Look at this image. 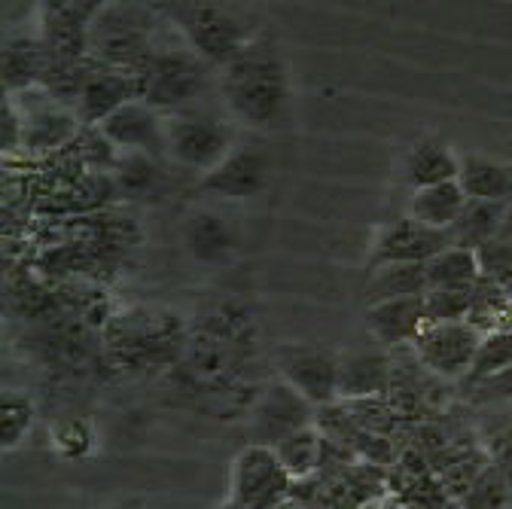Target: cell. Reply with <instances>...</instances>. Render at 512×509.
Listing matches in <instances>:
<instances>
[{
  "label": "cell",
  "instance_id": "6da1fadb",
  "mask_svg": "<svg viewBox=\"0 0 512 509\" xmlns=\"http://www.w3.org/2000/svg\"><path fill=\"white\" fill-rule=\"evenodd\" d=\"M220 107L244 129H278L290 110V68L272 34H256L217 71Z\"/></svg>",
  "mask_w": 512,
  "mask_h": 509
},
{
  "label": "cell",
  "instance_id": "7a4b0ae2",
  "mask_svg": "<svg viewBox=\"0 0 512 509\" xmlns=\"http://www.w3.org/2000/svg\"><path fill=\"white\" fill-rule=\"evenodd\" d=\"M168 28L211 68H223L263 28L229 0H153Z\"/></svg>",
  "mask_w": 512,
  "mask_h": 509
},
{
  "label": "cell",
  "instance_id": "3957f363",
  "mask_svg": "<svg viewBox=\"0 0 512 509\" xmlns=\"http://www.w3.org/2000/svg\"><path fill=\"white\" fill-rule=\"evenodd\" d=\"M141 98L159 113H177L192 104H202L211 89H217V68L192 52L165 22V34L153 55L138 71Z\"/></svg>",
  "mask_w": 512,
  "mask_h": 509
},
{
  "label": "cell",
  "instance_id": "277c9868",
  "mask_svg": "<svg viewBox=\"0 0 512 509\" xmlns=\"http://www.w3.org/2000/svg\"><path fill=\"white\" fill-rule=\"evenodd\" d=\"M165 34L153 0H110L89 31V58L107 68L138 74Z\"/></svg>",
  "mask_w": 512,
  "mask_h": 509
},
{
  "label": "cell",
  "instance_id": "5b68a950",
  "mask_svg": "<svg viewBox=\"0 0 512 509\" xmlns=\"http://www.w3.org/2000/svg\"><path fill=\"white\" fill-rule=\"evenodd\" d=\"M235 141V122L220 107L211 110L202 104H192L186 110L165 116V150L168 159L186 171L208 174L214 171L232 150Z\"/></svg>",
  "mask_w": 512,
  "mask_h": 509
},
{
  "label": "cell",
  "instance_id": "8992f818",
  "mask_svg": "<svg viewBox=\"0 0 512 509\" xmlns=\"http://www.w3.org/2000/svg\"><path fill=\"white\" fill-rule=\"evenodd\" d=\"M10 98L22 116V153L28 156H46L61 147H71L86 129L71 104L58 101L40 86Z\"/></svg>",
  "mask_w": 512,
  "mask_h": 509
},
{
  "label": "cell",
  "instance_id": "52a82bcc",
  "mask_svg": "<svg viewBox=\"0 0 512 509\" xmlns=\"http://www.w3.org/2000/svg\"><path fill=\"white\" fill-rule=\"evenodd\" d=\"M296 479L287 473L272 445L250 442L235 455L229 470V497L244 509H272L293 497Z\"/></svg>",
  "mask_w": 512,
  "mask_h": 509
},
{
  "label": "cell",
  "instance_id": "ba28073f",
  "mask_svg": "<svg viewBox=\"0 0 512 509\" xmlns=\"http://www.w3.org/2000/svg\"><path fill=\"white\" fill-rule=\"evenodd\" d=\"M110 0H37L34 31L55 58H89V31Z\"/></svg>",
  "mask_w": 512,
  "mask_h": 509
},
{
  "label": "cell",
  "instance_id": "9c48e42d",
  "mask_svg": "<svg viewBox=\"0 0 512 509\" xmlns=\"http://www.w3.org/2000/svg\"><path fill=\"white\" fill-rule=\"evenodd\" d=\"M482 330L470 321H427L412 342L418 363L439 378H467L482 342Z\"/></svg>",
  "mask_w": 512,
  "mask_h": 509
},
{
  "label": "cell",
  "instance_id": "30bf717a",
  "mask_svg": "<svg viewBox=\"0 0 512 509\" xmlns=\"http://www.w3.org/2000/svg\"><path fill=\"white\" fill-rule=\"evenodd\" d=\"M339 357L342 354L311 342H284L275 348L278 375L314 406H333L339 400Z\"/></svg>",
  "mask_w": 512,
  "mask_h": 509
},
{
  "label": "cell",
  "instance_id": "8fae6325",
  "mask_svg": "<svg viewBox=\"0 0 512 509\" xmlns=\"http://www.w3.org/2000/svg\"><path fill=\"white\" fill-rule=\"evenodd\" d=\"M314 403L299 394L290 381H284L281 375L275 381L253 397L250 406V442H260V445H275L284 436L317 424L314 415Z\"/></svg>",
  "mask_w": 512,
  "mask_h": 509
},
{
  "label": "cell",
  "instance_id": "7c38bea8",
  "mask_svg": "<svg viewBox=\"0 0 512 509\" xmlns=\"http://www.w3.org/2000/svg\"><path fill=\"white\" fill-rule=\"evenodd\" d=\"M452 244L445 229H433L418 223L415 217L384 223L369 247V269L384 263H430L439 250Z\"/></svg>",
  "mask_w": 512,
  "mask_h": 509
},
{
  "label": "cell",
  "instance_id": "4fadbf2b",
  "mask_svg": "<svg viewBox=\"0 0 512 509\" xmlns=\"http://www.w3.org/2000/svg\"><path fill=\"white\" fill-rule=\"evenodd\" d=\"M98 129L119 153H147L156 159H168L165 150V113H159L144 98L122 104L110 113Z\"/></svg>",
  "mask_w": 512,
  "mask_h": 509
},
{
  "label": "cell",
  "instance_id": "5bb4252c",
  "mask_svg": "<svg viewBox=\"0 0 512 509\" xmlns=\"http://www.w3.org/2000/svg\"><path fill=\"white\" fill-rule=\"evenodd\" d=\"M110 348L125 363L147 366L153 360L171 357L180 348V339L171 333L168 317H159V314L141 317V311H135V314H122L113 324Z\"/></svg>",
  "mask_w": 512,
  "mask_h": 509
},
{
  "label": "cell",
  "instance_id": "9a60e30c",
  "mask_svg": "<svg viewBox=\"0 0 512 509\" xmlns=\"http://www.w3.org/2000/svg\"><path fill=\"white\" fill-rule=\"evenodd\" d=\"M269 183V162L260 150L238 144L214 171L202 174V193L226 199V202H244L260 196Z\"/></svg>",
  "mask_w": 512,
  "mask_h": 509
},
{
  "label": "cell",
  "instance_id": "2e32d148",
  "mask_svg": "<svg viewBox=\"0 0 512 509\" xmlns=\"http://www.w3.org/2000/svg\"><path fill=\"white\" fill-rule=\"evenodd\" d=\"M135 98H141L138 74L107 68V65L92 61L83 92L77 98V113H80L83 125H101L110 113H116L122 104L135 101Z\"/></svg>",
  "mask_w": 512,
  "mask_h": 509
},
{
  "label": "cell",
  "instance_id": "e0dca14e",
  "mask_svg": "<svg viewBox=\"0 0 512 509\" xmlns=\"http://www.w3.org/2000/svg\"><path fill=\"white\" fill-rule=\"evenodd\" d=\"M424 324V296H400L366 305V330L384 348L412 345Z\"/></svg>",
  "mask_w": 512,
  "mask_h": 509
},
{
  "label": "cell",
  "instance_id": "ac0fdd59",
  "mask_svg": "<svg viewBox=\"0 0 512 509\" xmlns=\"http://www.w3.org/2000/svg\"><path fill=\"white\" fill-rule=\"evenodd\" d=\"M49 49L34 34H13L4 40V55H0V71H4V92L19 95L37 89L49 68Z\"/></svg>",
  "mask_w": 512,
  "mask_h": 509
},
{
  "label": "cell",
  "instance_id": "d6986e66",
  "mask_svg": "<svg viewBox=\"0 0 512 509\" xmlns=\"http://www.w3.org/2000/svg\"><path fill=\"white\" fill-rule=\"evenodd\" d=\"M391 385V360L381 351H348L339 357V400L378 397Z\"/></svg>",
  "mask_w": 512,
  "mask_h": 509
},
{
  "label": "cell",
  "instance_id": "ffe728a7",
  "mask_svg": "<svg viewBox=\"0 0 512 509\" xmlns=\"http://www.w3.org/2000/svg\"><path fill=\"white\" fill-rule=\"evenodd\" d=\"M400 171H403V183H409L412 189H421V186H433V183H445V180H458L461 159L445 144L424 138L409 147Z\"/></svg>",
  "mask_w": 512,
  "mask_h": 509
},
{
  "label": "cell",
  "instance_id": "44dd1931",
  "mask_svg": "<svg viewBox=\"0 0 512 509\" xmlns=\"http://www.w3.org/2000/svg\"><path fill=\"white\" fill-rule=\"evenodd\" d=\"M467 205V193L458 180H445V183H433V186H421L412 189V202H409V217H415L424 226L433 229H452L455 220L461 217Z\"/></svg>",
  "mask_w": 512,
  "mask_h": 509
},
{
  "label": "cell",
  "instance_id": "7402d4cb",
  "mask_svg": "<svg viewBox=\"0 0 512 509\" xmlns=\"http://www.w3.org/2000/svg\"><path fill=\"white\" fill-rule=\"evenodd\" d=\"M183 241L199 263H223L235 247V232L220 214L199 211L183 226Z\"/></svg>",
  "mask_w": 512,
  "mask_h": 509
},
{
  "label": "cell",
  "instance_id": "603a6c76",
  "mask_svg": "<svg viewBox=\"0 0 512 509\" xmlns=\"http://www.w3.org/2000/svg\"><path fill=\"white\" fill-rule=\"evenodd\" d=\"M458 183L464 186L467 199H485V202H512V168L485 156H464Z\"/></svg>",
  "mask_w": 512,
  "mask_h": 509
},
{
  "label": "cell",
  "instance_id": "cb8c5ba5",
  "mask_svg": "<svg viewBox=\"0 0 512 509\" xmlns=\"http://www.w3.org/2000/svg\"><path fill=\"white\" fill-rule=\"evenodd\" d=\"M275 455L281 458V464L287 467V473L296 479V482H305L311 479L320 467H324V458H327V436L320 427L308 424L290 436H284L281 442L272 445Z\"/></svg>",
  "mask_w": 512,
  "mask_h": 509
},
{
  "label": "cell",
  "instance_id": "d4e9b609",
  "mask_svg": "<svg viewBox=\"0 0 512 509\" xmlns=\"http://www.w3.org/2000/svg\"><path fill=\"white\" fill-rule=\"evenodd\" d=\"M427 293V263H384L369 269L366 302H384L400 296H424Z\"/></svg>",
  "mask_w": 512,
  "mask_h": 509
},
{
  "label": "cell",
  "instance_id": "484cf974",
  "mask_svg": "<svg viewBox=\"0 0 512 509\" xmlns=\"http://www.w3.org/2000/svg\"><path fill=\"white\" fill-rule=\"evenodd\" d=\"M503 211H506V205H500V202L467 199L461 217L455 220L452 229H448V235H452V244L476 250V247H482L485 241L497 238L500 223H503Z\"/></svg>",
  "mask_w": 512,
  "mask_h": 509
},
{
  "label": "cell",
  "instance_id": "4316f807",
  "mask_svg": "<svg viewBox=\"0 0 512 509\" xmlns=\"http://www.w3.org/2000/svg\"><path fill=\"white\" fill-rule=\"evenodd\" d=\"M482 278L476 250L448 244L427 263V290L430 287H476Z\"/></svg>",
  "mask_w": 512,
  "mask_h": 509
},
{
  "label": "cell",
  "instance_id": "83f0119b",
  "mask_svg": "<svg viewBox=\"0 0 512 509\" xmlns=\"http://www.w3.org/2000/svg\"><path fill=\"white\" fill-rule=\"evenodd\" d=\"M482 449L497 470L506 473L512 482V406L509 403H488L485 418L479 421Z\"/></svg>",
  "mask_w": 512,
  "mask_h": 509
},
{
  "label": "cell",
  "instance_id": "f1b7e54d",
  "mask_svg": "<svg viewBox=\"0 0 512 509\" xmlns=\"http://www.w3.org/2000/svg\"><path fill=\"white\" fill-rule=\"evenodd\" d=\"M467 321L482 333L512 327V302L506 299V293L497 281L479 278V284L473 287V308H470Z\"/></svg>",
  "mask_w": 512,
  "mask_h": 509
},
{
  "label": "cell",
  "instance_id": "f546056e",
  "mask_svg": "<svg viewBox=\"0 0 512 509\" xmlns=\"http://www.w3.org/2000/svg\"><path fill=\"white\" fill-rule=\"evenodd\" d=\"M34 424V400L22 391H4L0 400V445L4 452L19 449Z\"/></svg>",
  "mask_w": 512,
  "mask_h": 509
},
{
  "label": "cell",
  "instance_id": "4dcf8cb0",
  "mask_svg": "<svg viewBox=\"0 0 512 509\" xmlns=\"http://www.w3.org/2000/svg\"><path fill=\"white\" fill-rule=\"evenodd\" d=\"M159 162L162 159L147 156V153H119L116 165L110 168L113 171V180L119 186V193H125V196H141V193H147V189L159 177Z\"/></svg>",
  "mask_w": 512,
  "mask_h": 509
},
{
  "label": "cell",
  "instance_id": "1f68e13d",
  "mask_svg": "<svg viewBox=\"0 0 512 509\" xmlns=\"http://www.w3.org/2000/svg\"><path fill=\"white\" fill-rule=\"evenodd\" d=\"M509 497H512V482L506 479L503 470L488 464L461 497V506L464 509H509Z\"/></svg>",
  "mask_w": 512,
  "mask_h": 509
},
{
  "label": "cell",
  "instance_id": "d6a6232c",
  "mask_svg": "<svg viewBox=\"0 0 512 509\" xmlns=\"http://www.w3.org/2000/svg\"><path fill=\"white\" fill-rule=\"evenodd\" d=\"M473 308V287H430L424 293L427 321H467Z\"/></svg>",
  "mask_w": 512,
  "mask_h": 509
},
{
  "label": "cell",
  "instance_id": "836d02e7",
  "mask_svg": "<svg viewBox=\"0 0 512 509\" xmlns=\"http://www.w3.org/2000/svg\"><path fill=\"white\" fill-rule=\"evenodd\" d=\"M512 366V327H500V330H491L482 336L479 342V351H476V360H473V369H470V381L476 378H488L500 369Z\"/></svg>",
  "mask_w": 512,
  "mask_h": 509
},
{
  "label": "cell",
  "instance_id": "e575fe53",
  "mask_svg": "<svg viewBox=\"0 0 512 509\" xmlns=\"http://www.w3.org/2000/svg\"><path fill=\"white\" fill-rule=\"evenodd\" d=\"M52 445L64 461H80L92 455L95 449V427L89 418H68L55 424L52 430Z\"/></svg>",
  "mask_w": 512,
  "mask_h": 509
},
{
  "label": "cell",
  "instance_id": "d590c367",
  "mask_svg": "<svg viewBox=\"0 0 512 509\" xmlns=\"http://www.w3.org/2000/svg\"><path fill=\"white\" fill-rule=\"evenodd\" d=\"M476 260L482 269V278L488 281H509L512 278V244L503 238H491L482 247H476Z\"/></svg>",
  "mask_w": 512,
  "mask_h": 509
},
{
  "label": "cell",
  "instance_id": "8d00e7d4",
  "mask_svg": "<svg viewBox=\"0 0 512 509\" xmlns=\"http://www.w3.org/2000/svg\"><path fill=\"white\" fill-rule=\"evenodd\" d=\"M476 388V400L479 403H509L512 406V366L488 375V378H476L473 381Z\"/></svg>",
  "mask_w": 512,
  "mask_h": 509
},
{
  "label": "cell",
  "instance_id": "74e56055",
  "mask_svg": "<svg viewBox=\"0 0 512 509\" xmlns=\"http://www.w3.org/2000/svg\"><path fill=\"white\" fill-rule=\"evenodd\" d=\"M0 144H4V153H22V116L10 95L0 107Z\"/></svg>",
  "mask_w": 512,
  "mask_h": 509
},
{
  "label": "cell",
  "instance_id": "f35d334b",
  "mask_svg": "<svg viewBox=\"0 0 512 509\" xmlns=\"http://www.w3.org/2000/svg\"><path fill=\"white\" fill-rule=\"evenodd\" d=\"M497 238H503V241H509V244H512V202H509V205H506V211H503V223H500Z\"/></svg>",
  "mask_w": 512,
  "mask_h": 509
},
{
  "label": "cell",
  "instance_id": "ab89813d",
  "mask_svg": "<svg viewBox=\"0 0 512 509\" xmlns=\"http://www.w3.org/2000/svg\"><path fill=\"white\" fill-rule=\"evenodd\" d=\"M272 509H308L299 497H287L284 503H278V506H272Z\"/></svg>",
  "mask_w": 512,
  "mask_h": 509
},
{
  "label": "cell",
  "instance_id": "60d3db41",
  "mask_svg": "<svg viewBox=\"0 0 512 509\" xmlns=\"http://www.w3.org/2000/svg\"><path fill=\"white\" fill-rule=\"evenodd\" d=\"M214 509H244V506H241V503H235L232 497H226V500H223V503H217Z\"/></svg>",
  "mask_w": 512,
  "mask_h": 509
},
{
  "label": "cell",
  "instance_id": "b9f144b4",
  "mask_svg": "<svg viewBox=\"0 0 512 509\" xmlns=\"http://www.w3.org/2000/svg\"><path fill=\"white\" fill-rule=\"evenodd\" d=\"M500 287H503V293H506V299L512 302V278H509V281H503Z\"/></svg>",
  "mask_w": 512,
  "mask_h": 509
},
{
  "label": "cell",
  "instance_id": "7bdbcfd3",
  "mask_svg": "<svg viewBox=\"0 0 512 509\" xmlns=\"http://www.w3.org/2000/svg\"><path fill=\"white\" fill-rule=\"evenodd\" d=\"M509 509H512V497H509Z\"/></svg>",
  "mask_w": 512,
  "mask_h": 509
}]
</instances>
